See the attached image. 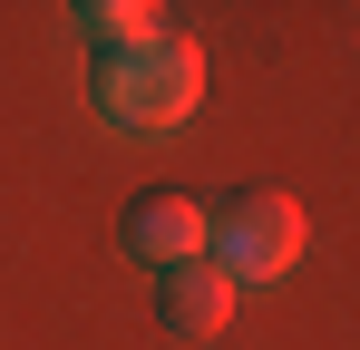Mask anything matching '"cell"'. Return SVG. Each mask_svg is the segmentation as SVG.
<instances>
[{
  "label": "cell",
  "instance_id": "obj_3",
  "mask_svg": "<svg viewBox=\"0 0 360 350\" xmlns=\"http://www.w3.org/2000/svg\"><path fill=\"white\" fill-rule=\"evenodd\" d=\"M205 233H214V214H205L195 195H176V185H156V195L127 205L117 243H127V263H146V273L166 283V273H185V263H205Z\"/></svg>",
  "mask_w": 360,
  "mask_h": 350
},
{
  "label": "cell",
  "instance_id": "obj_2",
  "mask_svg": "<svg viewBox=\"0 0 360 350\" xmlns=\"http://www.w3.org/2000/svg\"><path fill=\"white\" fill-rule=\"evenodd\" d=\"M205 263H214L234 292L243 283H283V273L302 263V205L292 195H263V185L234 195V205L214 214V233H205Z\"/></svg>",
  "mask_w": 360,
  "mask_h": 350
},
{
  "label": "cell",
  "instance_id": "obj_4",
  "mask_svg": "<svg viewBox=\"0 0 360 350\" xmlns=\"http://www.w3.org/2000/svg\"><path fill=\"white\" fill-rule=\"evenodd\" d=\"M234 321V283L214 273V263H185L156 283V331H176V341H214Z\"/></svg>",
  "mask_w": 360,
  "mask_h": 350
},
{
  "label": "cell",
  "instance_id": "obj_5",
  "mask_svg": "<svg viewBox=\"0 0 360 350\" xmlns=\"http://www.w3.org/2000/svg\"><path fill=\"white\" fill-rule=\"evenodd\" d=\"M98 49H127V39H156V0H78L68 10Z\"/></svg>",
  "mask_w": 360,
  "mask_h": 350
},
{
  "label": "cell",
  "instance_id": "obj_1",
  "mask_svg": "<svg viewBox=\"0 0 360 350\" xmlns=\"http://www.w3.org/2000/svg\"><path fill=\"white\" fill-rule=\"evenodd\" d=\"M88 98H98V117L127 127V136H166V127H185L195 98H205V49L176 39V30L127 39V49H98L88 58Z\"/></svg>",
  "mask_w": 360,
  "mask_h": 350
}]
</instances>
